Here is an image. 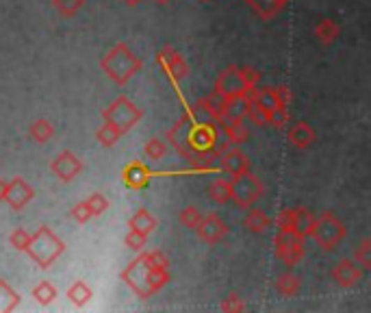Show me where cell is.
Here are the masks:
<instances>
[{
    "instance_id": "cb8c5ba5",
    "label": "cell",
    "mask_w": 371,
    "mask_h": 313,
    "mask_svg": "<svg viewBox=\"0 0 371 313\" xmlns=\"http://www.w3.org/2000/svg\"><path fill=\"white\" fill-rule=\"evenodd\" d=\"M68 298L74 307L83 309L91 298H93V289L89 287L87 281H76L68 287Z\"/></svg>"
},
{
    "instance_id": "d6a6232c",
    "label": "cell",
    "mask_w": 371,
    "mask_h": 313,
    "mask_svg": "<svg viewBox=\"0 0 371 313\" xmlns=\"http://www.w3.org/2000/svg\"><path fill=\"white\" fill-rule=\"evenodd\" d=\"M54 9L59 11V15L63 17H74L78 11L85 7V0H52Z\"/></svg>"
},
{
    "instance_id": "7c38bea8",
    "label": "cell",
    "mask_w": 371,
    "mask_h": 313,
    "mask_svg": "<svg viewBox=\"0 0 371 313\" xmlns=\"http://www.w3.org/2000/svg\"><path fill=\"white\" fill-rule=\"evenodd\" d=\"M83 161H81V156H78L76 152L72 150H61L59 152L54 159L50 161V170L52 174L56 176L61 183H72L78 174L83 172Z\"/></svg>"
},
{
    "instance_id": "2e32d148",
    "label": "cell",
    "mask_w": 371,
    "mask_h": 313,
    "mask_svg": "<svg viewBox=\"0 0 371 313\" xmlns=\"http://www.w3.org/2000/svg\"><path fill=\"white\" fill-rule=\"evenodd\" d=\"M154 176H165V172H154L144 161H132L122 172L124 185L130 187V189H144V187H148V183L154 179Z\"/></svg>"
},
{
    "instance_id": "83f0119b",
    "label": "cell",
    "mask_w": 371,
    "mask_h": 313,
    "mask_svg": "<svg viewBox=\"0 0 371 313\" xmlns=\"http://www.w3.org/2000/svg\"><path fill=\"white\" fill-rule=\"evenodd\" d=\"M54 124L50 122V120H35L33 124H31V129H29V135H31V140L35 142V144H48L52 137H54Z\"/></svg>"
},
{
    "instance_id": "277c9868",
    "label": "cell",
    "mask_w": 371,
    "mask_h": 313,
    "mask_svg": "<svg viewBox=\"0 0 371 313\" xmlns=\"http://www.w3.org/2000/svg\"><path fill=\"white\" fill-rule=\"evenodd\" d=\"M142 117H144V111L137 107L128 96H117L115 101L103 111V120L117 126L124 135L139 124Z\"/></svg>"
},
{
    "instance_id": "9c48e42d",
    "label": "cell",
    "mask_w": 371,
    "mask_h": 313,
    "mask_svg": "<svg viewBox=\"0 0 371 313\" xmlns=\"http://www.w3.org/2000/svg\"><path fill=\"white\" fill-rule=\"evenodd\" d=\"M254 87L259 85H250L245 83V78L241 74V68L232 66V68H226L220 76L218 81H215V94L226 98V101H232V98H245Z\"/></svg>"
},
{
    "instance_id": "f6af8a7d",
    "label": "cell",
    "mask_w": 371,
    "mask_h": 313,
    "mask_svg": "<svg viewBox=\"0 0 371 313\" xmlns=\"http://www.w3.org/2000/svg\"><path fill=\"white\" fill-rule=\"evenodd\" d=\"M285 3H289V0H285Z\"/></svg>"
},
{
    "instance_id": "e575fe53",
    "label": "cell",
    "mask_w": 371,
    "mask_h": 313,
    "mask_svg": "<svg viewBox=\"0 0 371 313\" xmlns=\"http://www.w3.org/2000/svg\"><path fill=\"white\" fill-rule=\"evenodd\" d=\"M354 261H356L365 272L371 270V240H369V238H365V240L361 242V246L356 248V252H354Z\"/></svg>"
},
{
    "instance_id": "3957f363",
    "label": "cell",
    "mask_w": 371,
    "mask_h": 313,
    "mask_svg": "<svg viewBox=\"0 0 371 313\" xmlns=\"http://www.w3.org/2000/svg\"><path fill=\"white\" fill-rule=\"evenodd\" d=\"M26 252L39 268L46 270L66 252V242L59 235H54L48 226H42L37 233L31 235Z\"/></svg>"
},
{
    "instance_id": "4dcf8cb0",
    "label": "cell",
    "mask_w": 371,
    "mask_h": 313,
    "mask_svg": "<svg viewBox=\"0 0 371 313\" xmlns=\"http://www.w3.org/2000/svg\"><path fill=\"white\" fill-rule=\"evenodd\" d=\"M20 307V293L7 283L0 279V313H7Z\"/></svg>"
},
{
    "instance_id": "8992f818",
    "label": "cell",
    "mask_w": 371,
    "mask_h": 313,
    "mask_svg": "<svg viewBox=\"0 0 371 313\" xmlns=\"http://www.w3.org/2000/svg\"><path fill=\"white\" fill-rule=\"evenodd\" d=\"M232 181V194H230V201L237 205L239 209H250L257 205L261 198H263V194H265V185L263 181L259 179L257 174H252L245 172L241 176H237V179H230Z\"/></svg>"
},
{
    "instance_id": "ba28073f",
    "label": "cell",
    "mask_w": 371,
    "mask_h": 313,
    "mask_svg": "<svg viewBox=\"0 0 371 313\" xmlns=\"http://www.w3.org/2000/svg\"><path fill=\"white\" fill-rule=\"evenodd\" d=\"M187 144L189 148L195 152V154H209L215 150V146H218V140H220V129L215 126V122H191L187 126Z\"/></svg>"
},
{
    "instance_id": "f1b7e54d",
    "label": "cell",
    "mask_w": 371,
    "mask_h": 313,
    "mask_svg": "<svg viewBox=\"0 0 371 313\" xmlns=\"http://www.w3.org/2000/svg\"><path fill=\"white\" fill-rule=\"evenodd\" d=\"M33 298L42 307H48L59 298V289L52 281H42L39 285L33 287Z\"/></svg>"
},
{
    "instance_id": "44dd1931",
    "label": "cell",
    "mask_w": 371,
    "mask_h": 313,
    "mask_svg": "<svg viewBox=\"0 0 371 313\" xmlns=\"http://www.w3.org/2000/svg\"><path fill=\"white\" fill-rule=\"evenodd\" d=\"M245 3L261 20H273L287 7L285 0H245Z\"/></svg>"
},
{
    "instance_id": "4316f807",
    "label": "cell",
    "mask_w": 371,
    "mask_h": 313,
    "mask_svg": "<svg viewBox=\"0 0 371 313\" xmlns=\"http://www.w3.org/2000/svg\"><path fill=\"white\" fill-rule=\"evenodd\" d=\"M339 35H341V29H339V24L335 22V20H330V17H324V20H319V22H317V27H315V37L319 39L321 44H326V46L335 44L337 39H339Z\"/></svg>"
},
{
    "instance_id": "6da1fadb",
    "label": "cell",
    "mask_w": 371,
    "mask_h": 313,
    "mask_svg": "<svg viewBox=\"0 0 371 313\" xmlns=\"http://www.w3.org/2000/svg\"><path fill=\"white\" fill-rule=\"evenodd\" d=\"M122 281L137 293L139 298H150L169 283V268H156L150 261V254H139L130 265L122 272Z\"/></svg>"
},
{
    "instance_id": "484cf974",
    "label": "cell",
    "mask_w": 371,
    "mask_h": 313,
    "mask_svg": "<svg viewBox=\"0 0 371 313\" xmlns=\"http://www.w3.org/2000/svg\"><path fill=\"white\" fill-rule=\"evenodd\" d=\"M230 194H232V181L230 179H215L211 185H209V198L215 203V205H226L230 203Z\"/></svg>"
},
{
    "instance_id": "f546056e",
    "label": "cell",
    "mask_w": 371,
    "mask_h": 313,
    "mask_svg": "<svg viewBox=\"0 0 371 313\" xmlns=\"http://www.w3.org/2000/svg\"><path fill=\"white\" fill-rule=\"evenodd\" d=\"M124 137V133L117 129V126H113V124H109V122H103L100 126L96 129V140L100 142L105 148H111V146H115L117 142H120Z\"/></svg>"
},
{
    "instance_id": "d6986e66",
    "label": "cell",
    "mask_w": 371,
    "mask_h": 313,
    "mask_svg": "<svg viewBox=\"0 0 371 313\" xmlns=\"http://www.w3.org/2000/svg\"><path fill=\"white\" fill-rule=\"evenodd\" d=\"M315 140H317L315 129H312L304 120L296 122L289 129V142H291V146H296L298 150H308L312 144H315Z\"/></svg>"
},
{
    "instance_id": "9a60e30c",
    "label": "cell",
    "mask_w": 371,
    "mask_h": 313,
    "mask_svg": "<svg viewBox=\"0 0 371 313\" xmlns=\"http://www.w3.org/2000/svg\"><path fill=\"white\" fill-rule=\"evenodd\" d=\"M365 277V270L351 259H341L335 268H332V281L343 289L356 287Z\"/></svg>"
},
{
    "instance_id": "8d00e7d4",
    "label": "cell",
    "mask_w": 371,
    "mask_h": 313,
    "mask_svg": "<svg viewBox=\"0 0 371 313\" xmlns=\"http://www.w3.org/2000/svg\"><path fill=\"white\" fill-rule=\"evenodd\" d=\"M87 205L93 213V218H98V215H103L107 209H109V201H107V196L100 194V191H93L89 198H87Z\"/></svg>"
},
{
    "instance_id": "ab89813d",
    "label": "cell",
    "mask_w": 371,
    "mask_h": 313,
    "mask_svg": "<svg viewBox=\"0 0 371 313\" xmlns=\"http://www.w3.org/2000/svg\"><path fill=\"white\" fill-rule=\"evenodd\" d=\"M72 218L78 222V224H85L87 220H91L93 218V213H91V209H89V205H87V201H83V203H78L74 209H72Z\"/></svg>"
},
{
    "instance_id": "ac0fdd59",
    "label": "cell",
    "mask_w": 371,
    "mask_h": 313,
    "mask_svg": "<svg viewBox=\"0 0 371 313\" xmlns=\"http://www.w3.org/2000/svg\"><path fill=\"white\" fill-rule=\"evenodd\" d=\"M195 107L202 109L215 124L222 122L226 117V113H228V101H226V98H222V96H218L215 92L204 96V98H200V101L195 103Z\"/></svg>"
},
{
    "instance_id": "60d3db41",
    "label": "cell",
    "mask_w": 371,
    "mask_h": 313,
    "mask_svg": "<svg viewBox=\"0 0 371 313\" xmlns=\"http://www.w3.org/2000/svg\"><path fill=\"white\" fill-rule=\"evenodd\" d=\"M7 187H9V181H7V179H0V203H5Z\"/></svg>"
},
{
    "instance_id": "1f68e13d",
    "label": "cell",
    "mask_w": 371,
    "mask_h": 313,
    "mask_svg": "<svg viewBox=\"0 0 371 313\" xmlns=\"http://www.w3.org/2000/svg\"><path fill=\"white\" fill-rule=\"evenodd\" d=\"M167 150H169V148H167V142L161 140V137H152V140H148L146 146H144V154L148 156V159H152V161L165 159Z\"/></svg>"
},
{
    "instance_id": "e0dca14e",
    "label": "cell",
    "mask_w": 371,
    "mask_h": 313,
    "mask_svg": "<svg viewBox=\"0 0 371 313\" xmlns=\"http://www.w3.org/2000/svg\"><path fill=\"white\" fill-rule=\"evenodd\" d=\"M222 133L230 146H241L250 140V131L245 126V117H224L222 122Z\"/></svg>"
},
{
    "instance_id": "603a6c76",
    "label": "cell",
    "mask_w": 371,
    "mask_h": 313,
    "mask_svg": "<svg viewBox=\"0 0 371 313\" xmlns=\"http://www.w3.org/2000/svg\"><path fill=\"white\" fill-rule=\"evenodd\" d=\"M276 291L285 298H296L298 293L302 291V279L298 277V274H293V272H285V274H280L278 281H276Z\"/></svg>"
},
{
    "instance_id": "5bb4252c",
    "label": "cell",
    "mask_w": 371,
    "mask_h": 313,
    "mask_svg": "<svg viewBox=\"0 0 371 313\" xmlns=\"http://www.w3.org/2000/svg\"><path fill=\"white\" fill-rule=\"evenodd\" d=\"M35 198V189L29 181H24L22 176H13L7 187V196L5 203L13 209V211H22L31 201Z\"/></svg>"
},
{
    "instance_id": "7402d4cb",
    "label": "cell",
    "mask_w": 371,
    "mask_h": 313,
    "mask_svg": "<svg viewBox=\"0 0 371 313\" xmlns=\"http://www.w3.org/2000/svg\"><path fill=\"white\" fill-rule=\"evenodd\" d=\"M245 211H248V213H245V218H243V226H245L250 233L261 235V233H265V231L271 226V218H269V215H267L263 209L250 207V209H245Z\"/></svg>"
},
{
    "instance_id": "8fae6325",
    "label": "cell",
    "mask_w": 371,
    "mask_h": 313,
    "mask_svg": "<svg viewBox=\"0 0 371 313\" xmlns=\"http://www.w3.org/2000/svg\"><path fill=\"white\" fill-rule=\"evenodd\" d=\"M156 61H159V66L163 68L165 76L169 78V83L174 87H179L181 81H185V78L189 76V64L187 59L176 50L172 46H163L159 50V54H156Z\"/></svg>"
},
{
    "instance_id": "5b68a950",
    "label": "cell",
    "mask_w": 371,
    "mask_h": 313,
    "mask_svg": "<svg viewBox=\"0 0 371 313\" xmlns=\"http://www.w3.org/2000/svg\"><path fill=\"white\" fill-rule=\"evenodd\" d=\"M345 235H347V228H345L343 220H339L332 211H324L315 220V228H312L310 238L319 244L321 250L330 252L345 240Z\"/></svg>"
},
{
    "instance_id": "f35d334b",
    "label": "cell",
    "mask_w": 371,
    "mask_h": 313,
    "mask_svg": "<svg viewBox=\"0 0 371 313\" xmlns=\"http://www.w3.org/2000/svg\"><path fill=\"white\" fill-rule=\"evenodd\" d=\"M222 311H245V303L243 298L239 296V293H230V296H226L220 305Z\"/></svg>"
},
{
    "instance_id": "b9f144b4",
    "label": "cell",
    "mask_w": 371,
    "mask_h": 313,
    "mask_svg": "<svg viewBox=\"0 0 371 313\" xmlns=\"http://www.w3.org/2000/svg\"><path fill=\"white\" fill-rule=\"evenodd\" d=\"M122 3H124L126 7H137V5L142 3V0H122Z\"/></svg>"
},
{
    "instance_id": "ee69618b",
    "label": "cell",
    "mask_w": 371,
    "mask_h": 313,
    "mask_svg": "<svg viewBox=\"0 0 371 313\" xmlns=\"http://www.w3.org/2000/svg\"><path fill=\"white\" fill-rule=\"evenodd\" d=\"M202 3H211V0H202Z\"/></svg>"
},
{
    "instance_id": "ffe728a7",
    "label": "cell",
    "mask_w": 371,
    "mask_h": 313,
    "mask_svg": "<svg viewBox=\"0 0 371 313\" xmlns=\"http://www.w3.org/2000/svg\"><path fill=\"white\" fill-rule=\"evenodd\" d=\"M315 220H317V215L310 213L308 209H291V226L298 235H302L304 240L312 235Z\"/></svg>"
},
{
    "instance_id": "7a4b0ae2",
    "label": "cell",
    "mask_w": 371,
    "mask_h": 313,
    "mask_svg": "<svg viewBox=\"0 0 371 313\" xmlns=\"http://www.w3.org/2000/svg\"><path fill=\"white\" fill-rule=\"evenodd\" d=\"M100 68L115 85L124 87L128 81H132V78L142 72L144 61L132 52V48H128L124 42H120V44H115L107 54H103Z\"/></svg>"
},
{
    "instance_id": "d4e9b609",
    "label": "cell",
    "mask_w": 371,
    "mask_h": 313,
    "mask_svg": "<svg viewBox=\"0 0 371 313\" xmlns=\"http://www.w3.org/2000/svg\"><path fill=\"white\" fill-rule=\"evenodd\" d=\"M156 218L152 215V211H148V209H137L132 215H130V220H128V226L130 228H135V231H142V233H146V235H150V233H154L156 231Z\"/></svg>"
},
{
    "instance_id": "74e56055",
    "label": "cell",
    "mask_w": 371,
    "mask_h": 313,
    "mask_svg": "<svg viewBox=\"0 0 371 313\" xmlns=\"http://www.w3.org/2000/svg\"><path fill=\"white\" fill-rule=\"evenodd\" d=\"M124 244H126L130 250H144V248H146V244H148V235H146V233H142V231H135V228H130V231H128V235L124 238Z\"/></svg>"
},
{
    "instance_id": "836d02e7",
    "label": "cell",
    "mask_w": 371,
    "mask_h": 313,
    "mask_svg": "<svg viewBox=\"0 0 371 313\" xmlns=\"http://www.w3.org/2000/svg\"><path fill=\"white\" fill-rule=\"evenodd\" d=\"M202 211L198 209V207H193V205H189V207H185L181 213H179V220H181V224L183 226H187V228H193L195 231V226L200 224V220H202Z\"/></svg>"
},
{
    "instance_id": "d590c367",
    "label": "cell",
    "mask_w": 371,
    "mask_h": 313,
    "mask_svg": "<svg viewBox=\"0 0 371 313\" xmlns=\"http://www.w3.org/2000/svg\"><path fill=\"white\" fill-rule=\"evenodd\" d=\"M29 242H31V233H29L26 228H22V226L13 228L11 235H9V244H11L15 250H20V252H26Z\"/></svg>"
},
{
    "instance_id": "30bf717a",
    "label": "cell",
    "mask_w": 371,
    "mask_h": 313,
    "mask_svg": "<svg viewBox=\"0 0 371 313\" xmlns=\"http://www.w3.org/2000/svg\"><path fill=\"white\" fill-rule=\"evenodd\" d=\"M215 159H220V170L226 172L230 179H237V176L245 174L252 170V161L250 156L239 148V146H230L228 142L222 146H215Z\"/></svg>"
},
{
    "instance_id": "52a82bcc",
    "label": "cell",
    "mask_w": 371,
    "mask_h": 313,
    "mask_svg": "<svg viewBox=\"0 0 371 313\" xmlns=\"http://www.w3.org/2000/svg\"><path fill=\"white\" fill-rule=\"evenodd\" d=\"M273 248H276V257L289 268H296L306 257L304 238L293 231H278L273 238Z\"/></svg>"
},
{
    "instance_id": "7bdbcfd3",
    "label": "cell",
    "mask_w": 371,
    "mask_h": 313,
    "mask_svg": "<svg viewBox=\"0 0 371 313\" xmlns=\"http://www.w3.org/2000/svg\"><path fill=\"white\" fill-rule=\"evenodd\" d=\"M167 3H172V0H156V5H167Z\"/></svg>"
},
{
    "instance_id": "4fadbf2b",
    "label": "cell",
    "mask_w": 371,
    "mask_h": 313,
    "mask_svg": "<svg viewBox=\"0 0 371 313\" xmlns=\"http://www.w3.org/2000/svg\"><path fill=\"white\" fill-rule=\"evenodd\" d=\"M195 233H198V238H200L204 244L215 246V244H222V242L226 240L228 226H226V222L220 218V213L211 211V213H204V215H202L200 224L195 226Z\"/></svg>"
}]
</instances>
